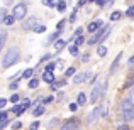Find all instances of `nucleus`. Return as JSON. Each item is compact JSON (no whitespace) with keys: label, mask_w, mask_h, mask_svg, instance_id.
Wrapping results in <instances>:
<instances>
[{"label":"nucleus","mask_w":134,"mask_h":130,"mask_svg":"<svg viewBox=\"0 0 134 130\" xmlns=\"http://www.w3.org/2000/svg\"><path fill=\"white\" fill-rule=\"evenodd\" d=\"M87 3H88L87 0H80V2H76V9H82V7H85Z\"/></svg>","instance_id":"a19ab883"},{"label":"nucleus","mask_w":134,"mask_h":130,"mask_svg":"<svg viewBox=\"0 0 134 130\" xmlns=\"http://www.w3.org/2000/svg\"><path fill=\"white\" fill-rule=\"evenodd\" d=\"M0 113H2V110H0Z\"/></svg>","instance_id":"603ef678"},{"label":"nucleus","mask_w":134,"mask_h":130,"mask_svg":"<svg viewBox=\"0 0 134 130\" xmlns=\"http://www.w3.org/2000/svg\"><path fill=\"white\" fill-rule=\"evenodd\" d=\"M126 17H129V19H134V5H131L127 10H126Z\"/></svg>","instance_id":"72a5a7b5"},{"label":"nucleus","mask_w":134,"mask_h":130,"mask_svg":"<svg viewBox=\"0 0 134 130\" xmlns=\"http://www.w3.org/2000/svg\"><path fill=\"white\" fill-rule=\"evenodd\" d=\"M19 100H20L19 93H12V96L9 98V101H10V103H14V105H17V103H19Z\"/></svg>","instance_id":"c756f323"},{"label":"nucleus","mask_w":134,"mask_h":130,"mask_svg":"<svg viewBox=\"0 0 134 130\" xmlns=\"http://www.w3.org/2000/svg\"><path fill=\"white\" fill-rule=\"evenodd\" d=\"M7 15H9V14H7V10H5V9H0V22H2V20L5 19Z\"/></svg>","instance_id":"58836bf2"},{"label":"nucleus","mask_w":134,"mask_h":130,"mask_svg":"<svg viewBox=\"0 0 134 130\" xmlns=\"http://www.w3.org/2000/svg\"><path fill=\"white\" fill-rule=\"evenodd\" d=\"M9 88H10V90H17V88H19V81H10L9 83Z\"/></svg>","instance_id":"4c0bfd02"},{"label":"nucleus","mask_w":134,"mask_h":130,"mask_svg":"<svg viewBox=\"0 0 134 130\" xmlns=\"http://www.w3.org/2000/svg\"><path fill=\"white\" fill-rule=\"evenodd\" d=\"M76 105H78V107H85L87 105V93H78L76 95Z\"/></svg>","instance_id":"4468645a"},{"label":"nucleus","mask_w":134,"mask_h":130,"mask_svg":"<svg viewBox=\"0 0 134 130\" xmlns=\"http://www.w3.org/2000/svg\"><path fill=\"white\" fill-rule=\"evenodd\" d=\"M7 101H9L7 98H0V110H3V107L7 105Z\"/></svg>","instance_id":"c03bdc74"},{"label":"nucleus","mask_w":134,"mask_h":130,"mask_svg":"<svg viewBox=\"0 0 134 130\" xmlns=\"http://www.w3.org/2000/svg\"><path fill=\"white\" fill-rule=\"evenodd\" d=\"M32 75H34V69L32 68H29V69H26V71H22V76L20 78H24V79H32Z\"/></svg>","instance_id":"6ab92c4d"},{"label":"nucleus","mask_w":134,"mask_h":130,"mask_svg":"<svg viewBox=\"0 0 134 130\" xmlns=\"http://www.w3.org/2000/svg\"><path fill=\"white\" fill-rule=\"evenodd\" d=\"M68 22L66 19H63V20H59L58 24H56V30H63V27H65V24Z\"/></svg>","instance_id":"f704fd0d"},{"label":"nucleus","mask_w":134,"mask_h":130,"mask_svg":"<svg viewBox=\"0 0 134 130\" xmlns=\"http://www.w3.org/2000/svg\"><path fill=\"white\" fill-rule=\"evenodd\" d=\"M51 58H53V52H48V54H44L43 58L39 59V63H37V66H41V64H44V63H48V61H49Z\"/></svg>","instance_id":"bb28decb"},{"label":"nucleus","mask_w":134,"mask_h":130,"mask_svg":"<svg viewBox=\"0 0 134 130\" xmlns=\"http://www.w3.org/2000/svg\"><path fill=\"white\" fill-rule=\"evenodd\" d=\"M39 19H37L36 15H29L26 20H22V30H32L34 32V29H36L37 26H39Z\"/></svg>","instance_id":"0eeeda50"},{"label":"nucleus","mask_w":134,"mask_h":130,"mask_svg":"<svg viewBox=\"0 0 134 130\" xmlns=\"http://www.w3.org/2000/svg\"><path fill=\"white\" fill-rule=\"evenodd\" d=\"M14 22H15V17H14L12 14H9V15H7L5 19L2 20V24H3V26H12Z\"/></svg>","instance_id":"412c9836"},{"label":"nucleus","mask_w":134,"mask_h":130,"mask_svg":"<svg viewBox=\"0 0 134 130\" xmlns=\"http://www.w3.org/2000/svg\"><path fill=\"white\" fill-rule=\"evenodd\" d=\"M121 115H122V122H132L134 120V105H132V101L129 100V96L127 98H124V100L121 101Z\"/></svg>","instance_id":"20e7f679"},{"label":"nucleus","mask_w":134,"mask_h":130,"mask_svg":"<svg viewBox=\"0 0 134 130\" xmlns=\"http://www.w3.org/2000/svg\"><path fill=\"white\" fill-rule=\"evenodd\" d=\"M53 100H54V96H46L44 100H43V105H48V103H51Z\"/></svg>","instance_id":"79ce46f5"},{"label":"nucleus","mask_w":134,"mask_h":130,"mask_svg":"<svg viewBox=\"0 0 134 130\" xmlns=\"http://www.w3.org/2000/svg\"><path fill=\"white\" fill-rule=\"evenodd\" d=\"M68 52L71 56H78V47H76L75 44H73V46H68Z\"/></svg>","instance_id":"7c9ffc66"},{"label":"nucleus","mask_w":134,"mask_h":130,"mask_svg":"<svg viewBox=\"0 0 134 130\" xmlns=\"http://www.w3.org/2000/svg\"><path fill=\"white\" fill-rule=\"evenodd\" d=\"M102 117H107V112H105V105H95L93 110L87 115V127H93Z\"/></svg>","instance_id":"7ed1b4c3"},{"label":"nucleus","mask_w":134,"mask_h":130,"mask_svg":"<svg viewBox=\"0 0 134 130\" xmlns=\"http://www.w3.org/2000/svg\"><path fill=\"white\" fill-rule=\"evenodd\" d=\"M102 27H104V20L102 19H95V20H92L88 26H87V30L92 32V34H95L97 30H100Z\"/></svg>","instance_id":"1a4fd4ad"},{"label":"nucleus","mask_w":134,"mask_h":130,"mask_svg":"<svg viewBox=\"0 0 134 130\" xmlns=\"http://www.w3.org/2000/svg\"><path fill=\"white\" fill-rule=\"evenodd\" d=\"M73 42H75L76 47H80V46H82V44H85L87 41H85V37H83V36H78V37H75V41H73Z\"/></svg>","instance_id":"cd10ccee"},{"label":"nucleus","mask_w":134,"mask_h":130,"mask_svg":"<svg viewBox=\"0 0 134 130\" xmlns=\"http://www.w3.org/2000/svg\"><path fill=\"white\" fill-rule=\"evenodd\" d=\"M58 123H59V118H56V117H54V118H51V120L48 122V127H49V128H53V127H56Z\"/></svg>","instance_id":"473e14b6"},{"label":"nucleus","mask_w":134,"mask_h":130,"mask_svg":"<svg viewBox=\"0 0 134 130\" xmlns=\"http://www.w3.org/2000/svg\"><path fill=\"white\" fill-rule=\"evenodd\" d=\"M97 54H98V58H104V56L107 54V46L100 44V46H98V49H97Z\"/></svg>","instance_id":"393cba45"},{"label":"nucleus","mask_w":134,"mask_h":130,"mask_svg":"<svg viewBox=\"0 0 134 130\" xmlns=\"http://www.w3.org/2000/svg\"><path fill=\"white\" fill-rule=\"evenodd\" d=\"M19 61H20V49L17 47V46H12V47L3 54V58H2V68L9 69L10 66L17 64Z\"/></svg>","instance_id":"f03ea898"},{"label":"nucleus","mask_w":134,"mask_h":130,"mask_svg":"<svg viewBox=\"0 0 134 130\" xmlns=\"http://www.w3.org/2000/svg\"><path fill=\"white\" fill-rule=\"evenodd\" d=\"M129 100H131L132 105H134V90H131V93H129Z\"/></svg>","instance_id":"09e8293b"},{"label":"nucleus","mask_w":134,"mask_h":130,"mask_svg":"<svg viewBox=\"0 0 134 130\" xmlns=\"http://www.w3.org/2000/svg\"><path fill=\"white\" fill-rule=\"evenodd\" d=\"M7 42V30H0V52H2V49H3V46H5Z\"/></svg>","instance_id":"a211bd4d"},{"label":"nucleus","mask_w":134,"mask_h":130,"mask_svg":"<svg viewBox=\"0 0 134 130\" xmlns=\"http://www.w3.org/2000/svg\"><path fill=\"white\" fill-rule=\"evenodd\" d=\"M46 29H48V27H46L44 24H39V26L34 29V32H36V34H43V32H46Z\"/></svg>","instance_id":"2f4dec72"},{"label":"nucleus","mask_w":134,"mask_h":130,"mask_svg":"<svg viewBox=\"0 0 134 130\" xmlns=\"http://www.w3.org/2000/svg\"><path fill=\"white\" fill-rule=\"evenodd\" d=\"M56 3H58V2H51V0H49V2H44V5H48V7H56Z\"/></svg>","instance_id":"de8ad7c7"},{"label":"nucleus","mask_w":134,"mask_h":130,"mask_svg":"<svg viewBox=\"0 0 134 130\" xmlns=\"http://www.w3.org/2000/svg\"><path fill=\"white\" fill-rule=\"evenodd\" d=\"M66 83H68V79H66V78H63V79H58V81H56V83H53V85H51V90H53V91H56V90H58V88L65 86Z\"/></svg>","instance_id":"f3484780"},{"label":"nucleus","mask_w":134,"mask_h":130,"mask_svg":"<svg viewBox=\"0 0 134 130\" xmlns=\"http://www.w3.org/2000/svg\"><path fill=\"white\" fill-rule=\"evenodd\" d=\"M61 32H63V30H56V32L49 34V37H48V44H54L56 41H58V37L61 36Z\"/></svg>","instance_id":"2eb2a0df"},{"label":"nucleus","mask_w":134,"mask_h":130,"mask_svg":"<svg viewBox=\"0 0 134 130\" xmlns=\"http://www.w3.org/2000/svg\"><path fill=\"white\" fill-rule=\"evenodd\" d=\"M68 108H70V112H76V110H78V105H76V101H75V103H70Z\"/></svg>","instance_id":"ea45409f"},{"label":"nucleus","mask_w":134,"mask_h":130,"mask_svg":"<svg viewBox=\"0 0 134 130\" xmlns=\"http://www.w3.org/2000/svg\"><path fill=\"white\" fill-rule=\"evenodd\" d=\"M59 128L61 130H80V118H76V117L68 118V120H65L61 123Z\"/></svg>","instance_id":"6e6552de"},{"label":"nucleus","mask_w":134,"mask_h":130,"mask_svg":"<svg viewBox=\"0 0 134 130\" xmlns=\"http://www.w3.org/2000/svg\"><path fill=\"white\" fill-rule=\"evenodd\" d=\"M39 125H41V122H39V120L32 122V123L29 125V130H37V128H39Z\"/></svg>","instance_id":"e433bc0d"},{"label":"nucleus","mask_w":134,"mask_h":130,"mask_svg":"<svg viewBox=\"0 0 134 130\" xmlns=\"http://www.w3.org/2000/svg\"><path fill=\"white\" fill-rule=\"evenodd\" d=\"M75 75H76V69L73 68V66H70V68L65 69V78H71V76H75Z\"/></svg>","instance_id":"b1692460"},{"label":"nucleus","mask_w":134,"mask_h":130,"mask_svg":"<svg viewBox=\"0 0 134 130\" xmlns=\"http://www.w3.org/2000/svg\"><path fill=\"white\" fill-rule=\"evenodd\" d=\"M43 81H46L48 85H53V83H56V78H54V73H43Z\"/></svg>","instance_id":"f8f14e48"},{"label":"nucleus","mask_w":134,"mask_h":130,"mask_svg":"<svg viewBox=\"0 0 134 130\" xmlns=\"http://www.w3.org/2000/svg\"><path fill=\"white\" fill-rule=\"evenodd\" d=\"M117 130H131V127H129V125H119V127H117Z\"/></svg>","instance_id":"49530a36"},{"label":"nucleus","mask_w":134,"mask_h":130,"mask_svg":"<svg viewBox=\"0 0 134 130\" xmlns=\"http://www.w3.org/2000/svg\"><path fill=\"white\" fill-rule=\"evenodd\" d=\"M88 76H92L88 71H83V73H76V75L73 76V83H75V85H80V83H85Z\"/></svg>","instance_id":"9b49d317"},{"label":"nucleus","mask_w":134,"mask_h":130,"mask_svg":"<svg viewBox=\"0 0 134 130\" xmlns=\"http://www.w3.org/2000/svg\"><path fill=\"white\" fill-rule=\"evenodd\" d=\"M131 88L134 90V73H132V75H131V76L127 78V81L124 83V86H122V90H131Z\"/></svg>","instance_id":"dca6fc26"},{"label":"nucleus","mask_w":134,"mask_h":130,"mask_svg":"<svg viewBox=\"0 0 134 130\" xmlns=\"http://www.w3.org/2000/svg\"><path fill=\"white\" fill-rule=\"evenodd\" d=\"M127 66H129V68H134V56H131V58H129V61H127Z\"/></svg>","instance_id":"a18cd8bd"},{"label":"nucleus","mask_w":134,"mask_h":130,"mask_svg":"<svg viewBox=\"0 0 134 130\" xmlns=\"http://www.w3.org/2000/svg\"><path fill=\"white\" fill-rule=\"evenodd\" d=\"M39 83H41V79H39V78H32L29 83H27V86H29L31 90H36V88L39 86Z\"/></svg>","instance_id":"4be33fe9"},{"label":"nucleus","mask_w":134,"mask_h":130,"mask_svg":"<svg viewBox=\"0 0 134 130\" xmlns=\"http://www.w3.org/2000/svg\"><path fill=\"white\" fill-rule=\"evenodd\" d=\"M9 120V113H7V112H2V113H0V123H3V122H7Z\"/></svg>","instance_id":"c9c22d12"},{"label":"nucleus","mask_w":134,"mask_h":130,"mask_svg":"<svg viewBox=\"0 0 134 130\" xmlns=\"http://www.w3.org/2000/svg\"><path fill=\"white\" fill-rule=\"evenodd\" d=\"M12 15L15 17V20H26L27 19V3H24V2L15 3L12 9Z\"/></svg>","instance_id":"423d86ee"},{"label":"nucleus","mask_w":134,"mask_h":130,"mask_svg":"<svg viewBox=\"0 0 134 130\" xmlns=\"http://www.w3.org/2000/svg\"><path fill=\"white\" fill-rule=\"evenodd\" d=\"M20 127H22V123H20V122H19V120H17V122H15V123H12V130H19Z\"/></svg>","instance_id":"37998d69"},{"label":"nucleus","mask_w":134,"mask_h":130,"mask_svg":"<svg viewBox=\"0 0 134 130\" xmlns=\"http://www.w3.org/2000/svg\"><path fill=\"white\" fill-rule=\"evenodd\" d=\"M88 59H90V56H88V54H83V58H82V61H88Z\"/></svg>","instance_id":"3c124183"},{"label":"nucleus","mask_w":134,"mask_h":130,"mask_svg":"<svg viewBox=\"0 0 134 130\" xmlns=\"http://www.w3.org/2000/svg\"><path fill=\"white\" fill-rule=\"evenodd\" d=\"M63 96H65V91H59V93H58V98H56V100H61Z\"/></svg>","instance_id":"8fccbe9b"},{"label":"nucleus","mask_w":134,"mask_h":130,"mask_svg":"<svg viewBox=\"0 0 134 130\" xmlns=\"http://www.w3.org/2000/svg\"><path fill=\"white\" fill-rule=\"evenodd\" d=\"M110 30H112V26L110 24H107V26H104L100 30H97V32L93 34V36L90 37L88 41H87V44L88 46H95V44H100L102 41H105L109 37V34H110Z\"/></svg>","instance_id":"39448f33"},{"label":"nucleus","mask_w":134,"mask_h":130,"mask_svg":"<svg viewBox=\"0 0 134 130\" xmlns=\"http://www.w3.org/2000/svg\"><path fill=\"white\" fill-rule=\"evenodd\" d=\"M56 64H58V63H54V61L48 63V64H46V68H44V71H46V73H53V71L56 69Z\"/></svg>","instance_id":"a878e982"},{"label":"nucleus","mask_w":134,"mask_h":130,"mask_svg":"<svg viewBox=\"0 0 134 130\" xmlns=\"http://www.w3.org/2000/svg\"><path fill=\"white\" fill-rule=\"evenodd\" d=\"M107 86H109V79L107 81H104V83H100V81H97L93 86H92V90H90V96H88V100H90V103H98L100 100H104V96H105V93H107Z\"/></svg>","instance_id":"f257e3e1"},{"label":"nucleus","mask_w":134,"mask_h":130,"mask_svg":"<svg viewBox=\"0 0 134 130\" xmlns=\"http://www.w3.org/2000/svg\"><path fill=\"white\" fill-rule=\"evenodd\" d=\"M44 112H46L44 105H39L37 108H34V110H32V115H34V117H41V115H44Z\"/></svg>","instance_id":"aec40b11"},{"label":"nucleus","mask_w":134,"mask_h":130,"mask_svg":"<svg viewBox=\"0 0 134 130\" xmlns=\"http://www.w3.org/2000/svg\"><path fill=\"white\" fill-rule=\"evenodd\" d=\"M56 10H58V12H65V10H66V2H63V0L58 2V3H56Z\"/></svg>","instance_id":"c85d7f7f"},{"label":"nucleus","mask_w":134,"mask_h":130,"mask_svg":"<svg viewBox=\"0 0 134 130\" xmlns=\"http://www.w3.org/2000/svg\"><path fill=\"white\" fill-rule=\"evenodd\" d=\"M121 59H122V52H119V54L114 58L112 64H110V69H109V75H114V73L119 69V66H121Z\"/></svg>","instance_id":"9d476101"},{"label":"nucleus","mask_w":134,"mask_h":130,"mask_svg":"<svg viewBox=\"0 0 134 130\" xmlns=\"http://www.w3.org/2000/svg\"><path fill=\"white\" fill-rule=\"evenodd\" d=\"M65 46H68V41H65V39H58L54 42V54H58L59 51H61Z\"/></svg>","instance_id":"ddd939ff"},{"label":"nucleus","mask_w":134,"mask_h":130,"mask_svg":"<svg viewBox=\"0 0 134 130\" xmlns=\"http://www.w3.org/2000/svg\"><path fill=\"white\" fill-rule=\"evenodd\" d=\"M121 17H122V12H121V10H114V12L110 14V17H109V19H110L112 22H115V20H119Z\"/></svg>","instance_id":"5701e85b"}]
</instances>
